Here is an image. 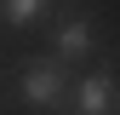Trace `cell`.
Returning <instances> with one entry per match:
<instances>
[{
	"mask_svg": "<svg viewBox=\"0 0 120 115\" xmlns=\"http://www.w3.org/2000/svg\"><path fill=\"white\" fill-rule=\"evenodd\" d=\"M109 115H120V104H114V109H109Z\"/></svg>",
	"mask_w": 120,
	"mask_h": 115,
	"instance_id": "5b68a950",
	"label": "cell"
},
{
	"mask_svg": "<svg viewBox=\"0 0 120 115\" xmlns=\"http://www.w3.org/2000/svg\"><path fill=\"white\" fill-rule=\"evenodd\" d=\"M0 12H6V23H11V29H29V23H40V17H46L52 6H40V0H6Z\"/></svg>",
	"mask_w": 120,
	"mask_h": 115,
	"instance_id": "277c9868",
	"label": "cell"
},
{
	"mask_svg": "<svg viewBox=\"0 0 120 115\" xmlns=\"http://www.w3.org/2000/svg\"><path fill=\"white\" fill-rule=\"evenodd\" d=\"M23 98L34 109H63V98H69V86H63V69L57 63H34L23 75Z\"/></svg>",
	"mask_w": 120,
	"mask_h": 115,
	"instance_id": "6da1fadb",
	"label": "cell"
},
{
	"mask_svg": "<svg viewBox=\"0 0 120 115\" xmlns=\"http://www.w3.org/2000/svg\"><path fill=\"white\" fill-rule=\"evenodd\" d=\"M114 104H120V81L109 75V69H97V75L80 81V92H74L69 109H74V115H109Z\"/></svg>",
	"mask_w": 120,
	"mask_h": 115,
	"instance_id": "7a4b0ae2",
	"label": "cell"
},
{
	"mask_svg": "<svg viewBox=\"0 0 120 115\" xmlns=\"http://www.w3.org/2000/svg\"><path fill=\"white\" fill-rule=\"evenodd\" d=\"M92 23H86V17H63V23H57V58H86V52H92Z\"/></svg>",
	"mask_w": 120,
	"mask_h": 115,
	"instance_id": "3957f363",
	"label": "cell"
}]
</instances>
